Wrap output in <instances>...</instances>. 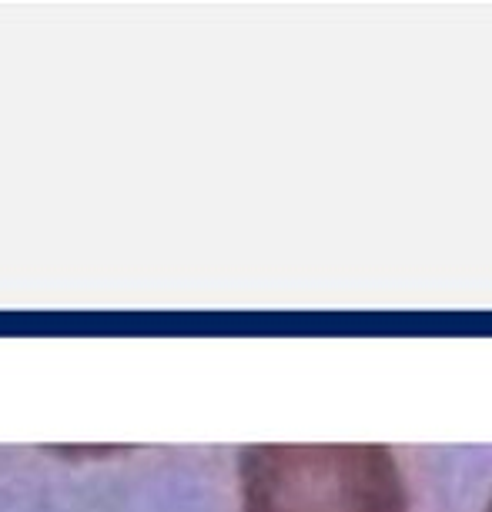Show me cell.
<instances>
[{"label":"cell","mask_w":492,"mask_h":512,"mask_svg":"<svg viewBox=\"0 0 492 512\" xmlns=\"http://www.w3.org/2000/svg\"><path fill=\"white\" fill-rule=\"evenodd\" d=\"M482 512H492V492H489V499H486V506H482Z\"/></svg>","instance_id":"cell-2"},{"label":"cell","mask_w":492,"mask_h":512,"mask_svg":"<svg viewBox=\"0 0 492 512\" xmlns=\"http://www.w3.org/2000/svg\"><path fill=\"white\" fill-rule=\"evenodd\" d=\"M248 482L252 512H412L399 452L382 442L272 446Z\"/></svg>","instance_id":"cell-1"}]
</instances>
